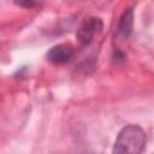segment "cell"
<instances>
[{"mask_svg": "<svg viewBox=\"0 0 154 154\" xmlns=\"http://www.w3.org/2000/svg\"><path fill=\"white\" fill-rule=\"evenodd\" d=\"M147 136L144 130L135 124L124 126L114 142L113 153L116 154H140L144 150Z\"/></svg>", "mask_w": 154, "mask_h": 154, "instance_id": "6da1fadb", "label": "cell"}, {"mask_svg": "<svg viewBox=\"0 0 154 154\" xmlns=\"http://www.w3.org/2000/svg\"><path fill=\"white\" fill-rule=\"evenodd\" d=\"M102 28H103V23L100 18L88 17L82 22V24L77 30V34H76L77 40L82 46H87L93 41L95 35L102 31Z\"/></svg>", "mask_w": 154, "mask_h": 154, "instance_id": "7a4b0ae2", "label": "cell"}, {"mask_svg": "<svg viewBox=\"0 0 154 154\" xmlns=\"http://www.w3.org/2000/svg\"><path fill=\"white\" fill-rule=\"evenodd\" d=\"M73 54H75V49L71 45L59 43L48 49L46 58L53 64H65L73 57Z\"/></svg>", "mask_w": 154, "mask_h": 154, "instance_id": "3957f363", "label": "cell"}, {"mask_svg": "<svg viewBox=\"0 0 154 154\" xmlns=\"http://www.w3.org/2000/svg\"><path fill=\"white\" fill-rule=\"evenodd\" d=\"M134 25V11L132 8H128L120 17L118 25L116 28V37L119 40H128L131 35Z\"/></svg>", "mask_w": 154, "mask_h": 154, "instance_id": "277c9868", "label": "cell"}, {"mask_svg": "<svg viewBox=\"0 0 154 154\" xmlns=\"http://www.w3.org/2000/svg\"><path fill=\"white\" fill-rule=\"evenodd\" d=\"M43 0H14V4L23 8H34L38 6Z\"/></svg>", "mask_w": 154, "mask_h": 154, "instance_id": "5b68a950", "label": "cell"}]
</instances>
